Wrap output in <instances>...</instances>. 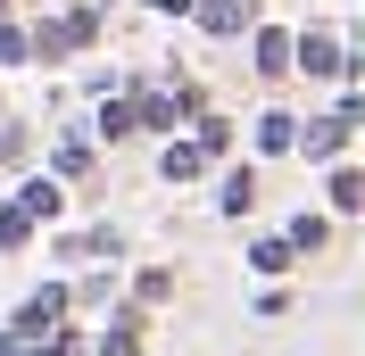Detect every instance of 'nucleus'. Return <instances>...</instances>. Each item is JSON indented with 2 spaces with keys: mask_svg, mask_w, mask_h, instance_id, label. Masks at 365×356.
<instances>
[{
  "mask_svg": "<svg viewBox=\"0 0 365 356\" xmlns=\"http://www.w3.org/2000/svg\"><path fill=\"white\" fill-rule=\"evenodd\" d=\"M100 356H141V332H133V323H116V332L100 340Z\"/></svg>",
  "mask_w": 365,
  "mask_h": 356,
  "instance_id": "18",
  "label": "nucleus"
},
{
  "mask_svg": "<svg viewBox=\"0 0 365 356\" xmlns=\"http://www.w3.org/2000/svg\"><path fill=\"white\" fill-rule=\"evenodd\" d=\"M349 133H357V100H349L341 116H324V125H307V157H332V150H341Z\"/></svg>",
  "mask_w": 365,
  "mask_h": 356,
  "instance_id": "3",
  "label": "nucleus"
},
{
  "mask_svg": "<svg viewBox=\"0 0 365 356\" xmlns=\"http://www.w3.org/2000/svg\"><path fill=\"white\" fill-rule=\"evenodd\" d=\"M341 58H349V50H341V42H324V33L291 42V67H307V75H341Z\"/></svg>",
  "mask_w": 365,
  "mask_h": 356,
  "instance_id": "4",
  "label": "nucleus"
},
{
  "mask_svg": "<svg viewBox=\"0 0 365 356\" xmlns=\"http://www.w3.org/2000/svg\"><path fill=\"white\" fill-rule=\"evenodd\" d=\"M34 241V216H25V207H0V248H25Z\"/></svg>",
  "mask_w": 365,
  "mask_h": 356,
  "instance_id": "11",
  "label": "nucleus"
},
{
  "mask_svg": "<svg viewBox=\"0 0 365 356\" xmlns=\"http://www.w3.org/2000/svg\"><path fill=\"white\" fill-rule=\"evenodd\" d=\"M291 248H324V216H291V232H282Z\"/></svg>",
  "mask_w": 365,
  "mask_h": 356,
  "instance_id": "15",
  "label": "nucleus"
},
{
  "mask_svg": "<svg viewBox=\"0 0 365 356\" xmlns=\"http://www.w3.org/2000/svg\"><path fill=\"white\" fill-rule=\"evenodd\" d=\"M17 58H34V50H25V33H17V25H0V67H17Z\"/></svg>",
  "mask_w": 365,
  "mask_h": 356,
  "instance_id": "19",
  "label": "nucleus"
},
{
  "mask_svg": "<svg viewBox=\"0 0 365 356\" xmlns=\"http://www.w3.org/2000/svg\"><path fill=\"white\" fill-rule=\"evenodd\" d=\"M291 257H299L291 241H257V248H250V266H257V273H282V266H291Z\"/></svg>",
  "mask_w": 365,
  "mask_h": 356,
  "instance_id": "13",
  "label": "nucleus"
},
{
  "mask_svg": "<svg viewBox=\"0 0 365 356\" xmlns=\"http://www.w3.org/2000/svg\"><path fill=\"white\" fill-rule=\"evenodd\" d=\"M207 33H241V0H191Z\"/></svg>",
  "mask_w": 365,
  "mask_h": 356,
  "instance_id": "6",
  "label": "nucleus"
},
{
  "mask_svg": "<svg viewBox=\"0 0 365 356\" xmlns=\"http://www.w3.org/2000/svg\"><path fill=\"white\" fill-rule=\"evenodd\" d=\"M225 207H232V216H250V207H257V174H250V166L225 182Z\"/></svg>",
  "mask_w": 365,
  "mask_h": 356,
  "instance_id": "12",
  "label": "nucleus"
},
{
  "mask_svg": "<svg viewBox=\"0 0 365 356\" xmlns=\"http://www.w3.org/2000/svg\"><path fill=\"white\" fill-rule=\"evenodd\" d=\"M58 315H67V290L50 282V290H34V298H25V307H17V332L34 340V332H50V323H58Z\"/></svg>",
  "mask_w": 365,
  "mask_h": 356,
  "instance_id": "2",
  "label": "nucleus"
},
{
  "mask_svg": "<svg viewBox=\"0 0 365 356\" xmlns=\"http://www.w3.org/2000/svg\"><path fill=\"white\" fill-rule=\"evenodd\" d=\"M91 33H100V17H91V9H75V17H50L25 50H42V58H67V50H83Z\"/></svg>",
  "mask_w": 365,
  "mask_h": 356,
  "instance_id": "1",
  "label": "nucleus"
},
{
  "mask_svg": "<svg viewBox=\"0 0 365 356\" xmlns=\"http://www.w3.org/2000/svg\"><path fill=\"white\" fill-rule=\"evenodd\" d=\"M25 216H34V224H50V216H58V182H25Z\"/></svg>",
  "mask_w": 365,
  "mask_h": 356,
  "instance_id": "10",
  "label": "nucleus"
},
{
  "mask_svg": "<svg viewBox=\"0 0 365 356\" xmlns=\"http://www.w3.org/2000/svg\"><path fill=\"white\" fill-rule=\"evenodd\" d=\"M67 257H116V241H108V232H75Z\"/></svg>",
  "mask_w": 365,
  "mask_h": 356,
  "instance_id": "17",
  "label": "nucleus"
},
{
  "mask_svg": "<svg viewBox=\"0 0 365 356\" xmlns=\"http://www.w3.org/2000/svg\"><path fill=\"white\" fill-rule=\"evenodd\" d=\"M332 207H341V216H357V207H365V174H357V166L332 174Z\"/></svg>",
  "mask_w": 365,
  "mask_h": 356,
  "instance_id": "8",
  "label": "nucleus"
},
{
  "mask_svg": "<svg viewBox=\"0 0 365 356\" xmlns=\"http://www.w3.org/2000/svg\"><path fill=\"white\" fill-rule=\"evenodd\" d=\"M225 141H232V125H225V116H200V157H216Z\"/></svg>",
  "mask_w": 365,
  "mask_h": 356,
  "instance_id": "16",
  "label": "nucleus"
},
{
  "mask_svg": "<svg viewBox=\"0 0 365 356\" xmlns=\"http://www.w3.org/2000/svg\"><path fill=\"white\" fill-rule=\"evenodd\" d=\"M291 141H299V125H291L282 108H266V116H257V150H291Z\"/></svg>",
  "mask_w": 365,
  "mask_h": 356,
  "instance_id": "7",
  "label": "nucleus"
},
{
  "mask_svg": "<svg viewBox=\"0 0 365 356\" xmlns=\"http://www.w3.org/2000/svg\"><path fill=\"white\" fill-rule=\"evenodd\" d=\"M133 125H150V133H175V100H141Z\"/></svg>",
  "mask_w": 365,
  "mask_h": 356,
  "instance_id": "14",
  "label": "nucleus"
},
{
  "mask_svg": "<svg viewBox=\"0 0 365 356\" xmlns=\"http://www.w3.org/2000/svg\"><path fill=\"white\" fill-rule=\"evenodd\" d=\"M291 67V33H257V75H282Z\"/></svg>",
  "mask_w": 365,
  "mask_h": 356,
  "instance_id": "9",
  "label": "nucleus"
},
{
  "mask_svg": "<svg viewBox=\"0 0 365 356\" xmlns=\"http://www.w3.org/2000/svg\"><path fill=\"white\" fill-rule=\"evenodd\" d=\"M200 166H207V157H200V141H166V166H158V174H166V182H191Z\"/></svg>",
  "mask_w": 365,
  "mask_h": 356,
  "instance_id": "5",
  "label": "nucleus"
},
{
  "mask_svg": "<svg viewBox=\"0 0 365 356\" xmlns=\"http://www.w3.org/2000/svg\"><path fill=\"white\" fill-rule=\"evenodd\" d=\"M150 9H166V17H182V9H191V0H150Z\"/></svg>",
  "mask_w": 365,
  "mask_h": 356,
  "instance_id": "20",
  "label": "nucleus"
}]
</instances>
